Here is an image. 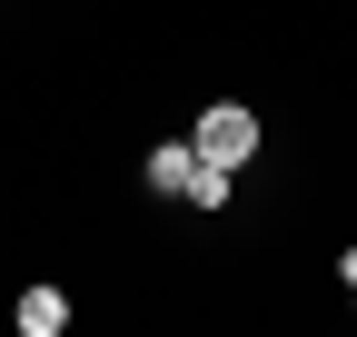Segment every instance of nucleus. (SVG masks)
<instances>
[{"mask_svg": "<svg viewBox=\"0 0 357 337\" xmlns=\"http://www.w3.org/2000/svg\"><path fill=\"white\" fill-rule=\"evenodd\" d=\"M189 139H199V159H218V168H248V159H258V109H238V100H218V109L199 119Z\"/></svg>", "mask_w": 357, "mask_h": 337, "instance_id": "f257e3e1", "label": "nucleus"}, {"mask_svg": "<svg viewBox=\"0 0 357 337\" xmlns=\"http://www.w3.org/2000/svg\"><path fill=\"white\" fill-rule=\"evenodd\" d=\"M10 318H20V337H60V327H70V298H60V288H20Z\"/></svg>", "mask_w": 357, "mask_h": 337, "instance_id": "f03ea898", "label": "nucleus"}, {"mask_svg": "<svg viewBox=\"0 0 357 337\" xmlns=\"http://www.w3.org/2000/svg\"><path fill=\"white\" fill-rule=\"evenodd\" d=\"M189 168H199V139H169V149H149V189H159V198H178V189H189Z\"/></svg>", "mask_w": 357, "mask_h": 337, "instance_id": "7ed1b4c3", "label": "nucleus"}, {"mask_svg": "<svg viewBox=\"0 0 357 337\" xmlns=\"http://www.w3.org/2000/svg\"><path fill=\"white\" fill-rule=\"evenodd\" d=\"M229 179H238V168L199 159V168H189V189H178V198H189V208H229Z\"/></svg>", "mask_w": 357, "mask_h": 337, "instance_id": "20e7f679", "label": "nucleus"}]
</instances>
